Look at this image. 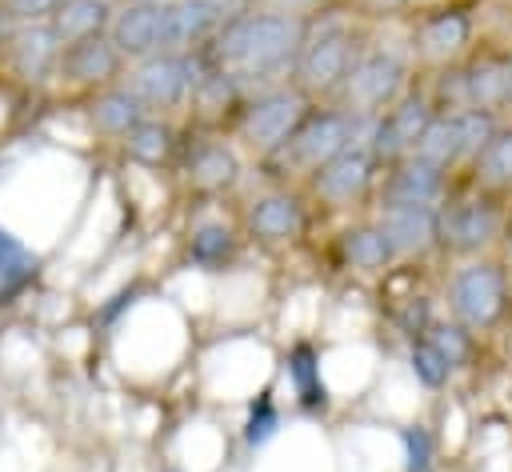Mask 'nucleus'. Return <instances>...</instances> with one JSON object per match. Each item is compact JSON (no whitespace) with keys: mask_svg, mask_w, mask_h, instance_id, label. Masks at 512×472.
Masks as SVG:
<instances>
[{"mask_svg":"<svg viewBox=\"0 0 512 472\" xmlns=\"http://www.w3.org/2000/svg\"><path fill=\"white\" fill-rule=\"evenodd\" d=\"M276 388L292 416L328 424L336 416V396L324 376V340L316 332L284 336L276 352Z\"/></svg>","mask_w":512,"mask_h":472,"instance_id":"14","label":"nucleus"},{"mask_svg":"<svg viewBox=\"0 0 512 472\" xmlns=\"http://www.w3.org/2000/svg\"><path fill=\"white\" fill-rule=\"evenodd\" d=\"M308 20L252 4L248 12L232 16L204 48H196L204 68H224L232 72L248 92L264 84L292 80V68L304 48Z\"/></svg>","mask_w":512,"mask_h":472,"instance_id":"2","label":"nucleus"},{"mask_svg":"<svg viewBox=\"0 0 512 472\" xmlns=\"http://www.w3.org/2000/svg\"><path fill=\"white\" fill-rule=\"evenodd\" d=\"M60 36L48 20H12L8 40L0 48V76L32 96H48L56 88Z\"/></svg>","mask_w":512,"mask_h":472,"instance_id":"17","label":"nucleus"},{"mask_svg":"<svg viewBox=\"0 0 512 472\" xmlns=\"http://www.w3.org/2000/svg\"><path fill=\"white\" fill-rule=\"evenodd\" d=\"M372 216L388 232L400 264H416V268L440 264V208L436 204H392V208H372Z\"/></svg>","mask_w":512,"mask_h":472,"instance_id":"25","label":"nucleus"},{"mask_svg":"<svg viewBox=\"0 0 512 472\" xmlns=\"http://www.w3.org/2000/svg\"><path fill=\"white\" fill-rule=\"evenodd\" d=\"M416 4H436V0H416Z\"/></svg>","mask_w":512,"mask_h":472,"instance_id":"44","label":"nucleus"},{"mask_svg":"<svg viewBox=\"0 0 512 472\" xmlns=\"http://www.w3.org/2000/svg\"><path fill=\"white\" fill-rule=\"evenodd\" d=\"M456 80L464 108H484L492 116H512V44L476 40V48L456 60Z\"/></svg>","mask_w":512,"mask_h":472,"instance_id":"20","label":"nucleus"},{"mask_svg":"<svg viewBox=\"0 0 512 472\" xmlns=\"http://www.w3.org/2000/svg\"><path fill=\"white\" fill-rule=\"evenodd\" d=\"M196 316L172 300L160 284H144L112 324H104L96 336L108 352V364L140 388L168 384L172 376H184L196 344H200Z\"/></svg>","mask_w":512,"mask_h":472,"instance_id":"1","label":"nucleus"},{"mask_svg":"<svg viewBox=\"0 0 512 472\" xmlns=\"http://www.w3.org/2000/svg\"><path fill=\"white\" fill-rule=\"evenodd\" d=\"M404 40L420 72H436L444 64L464 60L480 40V12L468 0H436L420 4L404 20Z\"/></svg>","mask_w":512,"mask_h":472,"instance_id":"12","label":"nucleus"},{"mask_svg":"<svg viewBox=\"0 0 512 472\" xmlns=\"http://www.w3.org/2000/svg\"><path fill=\"white\" fill-rule=\"evenodd\" d=\"M112 44L132 60H144L152 52H168L164 48V0L156 4H120L108 28Z\"/></svg>","mask_w":512,"mask_h":472,"instance_id":"30","label":"nucleus"},{"mask_svg":"<svg viewBox=\"0 0 512 472\" xmlns=\"http://www.w3.org/2000/svg\"><path fill=\"white\" fill-rule=\"evenodd\" d=\"M460 180L480 192H492L500 200H512V116H504L496 124V132L476 152V160L460 172Z\"/></svg>","mask_w":512,"mask_h":472,"instance_id":"31","label":"nucleus"},{"mask_svg":"<svg viewBox=\"0 0 512 472\" xmlns=\"http://www.w3.org/2000/svg\"><path fill=\"white\" fill-rule=\"evenodd\" d=\"M500 256L512 268V200H508V216H504V236H500Z\"/></svg>","mask_w":512,"mask_h":472,"instance_id":"39","label":"nucleus"},{"mask_svg":"<svg viewBox=\"0 0 512 472\" xmlns=\"http://www.w3.org/2000/svg\"><path fill=\"white\" fill-rule=\"evenodd\" d=\"M248 172L252 160L244 156V148L224 136V132H208L184 120V144L172 168V180L180 188L184 200H224L236 204L240 192L248 188Z\"/></svg>","mask_w":512,"mask_h":472,"instance_id":"8","label":"nucleus"},{"mask_svg":"<svg viewBox=\"0 0 512 472\" xmlns=\"http://www.w3.org/2000/svg\"><path fill=\"white\" fill-rule=\"evenodd\" d=\"M440 308L476 336H496L512 320V268L500 252L444 264Z\"/></svg>","mask_w":512,"mask_h":472,"instance_id":"5","label":"nucleus"},{"mask_svg":"<svg viewBox=\"0 0 512 472\" xmlns=\"http://www.w3.org/2000/svg\"><path fill=\"white\" fill-rule=\"evenodd\" d=\"M420 80V68L408 52L404 40V24H388V28H372L364 52L356 56L336 104H344L356 116H380L384 108H392L412 84Z\"/></svg>","mask_w":512,"mask_h":472,"instance_id":"7","label":"nucleus"},{"mask_svg":"<svg viewBox=\"0 0 512 472\" xmlns=\"http://www.w3.org/2000/svg\"><path fill=\"white\" fill-rule=\"evenodd\" d=\"M276 352L280 340L256 324L216 328L196 344L184 376H192V388L208 408H240L260 388L276 384Z\"/></svg>","mask_w":512,"mask_h":472,"instance_id":"3","label":"nucleus"},{"mask_svg":"<svg viewBox=\"0 0 512 472\" xmlns=\"http://www.w3.org/2000/svg\"><path fill=\"white\" fill-rule=\"evenodd\" d=\"M116 4H156V0H116Z\"/></svg>","mask_w":512,"mask_h":472,"instance_id":"42","label":"nucleus"},{"mask_svg":"<svg viewBox=\"0 0 512 472\" xmlns=\"http://www.w3.org/2000/svg\"><path fill=\"white\" fill-rule=\"evenodd\" d=\"M184 144V120L176 116H144L120 144H116V160L124 168H144V172H168L176 168Z\"/></svg>","mask_w":512,"mask_h":472,"instance_id":"28","label":"nucleus"},{"mask_svg":"<svg viewBox=\"0 0 512 472\" xmlns=\"http://www.w3.org/2000/svg\"><path fill=\"white\" fill-rule=\"evenodd\" d=\"M48 272V252H40L32 240L0 220V312H16L24 300H32L44 288Z\"/></svg>","mask_w":512,"mask_h":472,"instance_id":"26","label":"nucleus"},{"mask_svg":"<svg viewBox=\"0 0 512 472\" xmlns=\"http://www.w3.org/2000/svg\"><path fill=\"white\" fill-rule=\"evenodd\" d=\"M128 72V56L112 44V36H84L60 48L56 64V96H88L96 88L120 84Z\"/></svg>","mask_w":512,"mask_h":472,"instance_id":"21","label":"nucleus"},{"mask_svg":"<svg viewBox=\"0 0 512 472\" xmlns=\"http://www.w3.org/2000/svg\"><path fill=\"white\" fill-rule=\"evenodd\" d=\"M392 352H396L400 368L408 372V380H412L424 396H444V392H452L456 372H452V364L444 360V352H440L428 336H416V340H408V344H396Z\"/></svg>","mask_w":512,"mask_h":472,"instance_id":"32","label":"nucleus"},{"mask_svg":"<svg viewBox=\"0 0 512 472\" xmlns=\"http://www.w3.org/2000/svg\"><path fill=\"white\" fill-rule=\"evenodd\" d=\"M76 100H80V112H84V124H88V136H92L96 152H116V144L144 116H152L124 80L120 84H108V88H96L88 96H76Z\"/></svg>","mask_w":512,"mask_h":472,"instance_id":"27","label":"nucleus"},{"mask_svg":"<svg viewBox=\"0 0 512 472\" xmlns=\"http://www.w3.org/2000/svg\"><path fill=\"white\" fill-rule=\"evenodd\" d=\"M428 340L444 352V360L452 364V372H456V376H464V372H472V368L480 364L484 336H476L472 328H464V324H460V320H452V316H440V320L428 328Z\"/></svg>","mask_w":512,"mask_h":472,"instance_id":"35","label":"nucleus"},{"mask_svg":"<svg viewBox=\"0 0 512 472\" xmlns=\"http://www.w3.org/2000/svg\"><path fill=\"white\" fill-rule=\"evenodd\" d=\"M156 472H184V468H176L172 460H160V468H156Z\"/></svg>","mask_w":512,"mask_h":472,"instance_id":"41","label":"nucleus"},{"mask_svg":"<svg viewBox=\"0 0 512 472\" xmlns=\"http://www.w3.org/2000/svg\"><path fill=\"white\" fill-rule=\"evenodd\" d=\"M392 428H396L400 472H440L444 448H440V436H436L428 416H416V420H404V424H392Z\"/></svg>","mask_w":512,"mask_h":472,"instance_id":"34","label":"nucleus"},{"mask_svg":"<svg viewBox=\"0 0 512 472\" xmlns=\"http://www.w3.org/2000/svg\"><path fill=\"white\" fill-rule=\"evenodd\" d=\"M308 96L292 84V80H280V84H264V88H252L228 128V136L244 148L248 160L280 148L288 140V132L300 124V116L308 112Z\"/></svg>","mask_w":512,"mask_h":472,"instance_id":"15","label":"nucleus"},{"mask_svg":"<svg viewBox=\"0 0 512 472\" xmlns=\"http://www.w3.org/2000/svg\"><path fill=\"white\" fill-rule=\"evenodd\" d=\"M344 8L368 28H388V24H404L420 4L416 0H344Z\"/></svg>","mask_w":512,"mask_h":472,"instance_id":"36","label":"nucleus"},{"mask_svg":"<svg viewBox=\"0 0 512 472\" xmlns=\"http://www.w3.org/2000/svg\"><path fill=\"white\" fill-rule=\"evenodd\" d=\"M236 412L240 416H236L232 436H236L240 460H256L264 448H272L280 440V432L288 428V420H292V412H288V404H284V396H280L276 384H268L256 396H248Z\"/></svg>","mask_w":512,"mask_h":472,"instance_id":"29","label":"nucleus"},{"mask_svg":"<svg viewBox=\"0 0 512 472\" xmlns=\"http://www.w3.org/2000/svg\"><path fill=\"white\" fill-rule=\"evenodd\" d=\"M236 212L252 252L260 256L296 252L320 220L300 184H248L236 200Z\"/></svg>","mask_w":512,"mask_h":472,"instance_id":"9","label":"nucleus"},{"mask_svg":"<svg viewBox=\"0 0 512 472\" xmlns=\"http://www.w3.org/2000/svg\"><path fill=\"white\" fill-rule=\"evenodd\" d=\"M0 8L12 20H52V12L60 8V0H0Z\"/></svg>","mask_w":512,"mask_h":472,"instance_id":"38","label":"nucleus"},{"mask_svg":"<svg viewBox=\"0 0 512 472\" xmlns=\"http://www.w3.org/2000/svg\"><path fill=\"white\" fill-rule=\"evenodd\" d=\"M164 460H172L184 472H220L228 456L236 452V436L228 424L216 420V412H192L164 436Z\"/></svg>","mask_w":512,"mask_h":472,"instance_id":"22","label":"nucleus"},{"mask_svg":"<svg viewBox=\"0 0 512 472\" xmlns=\"http://www.w3.org/2000/svg\"><path fill=\"white\" fill-rule=\"evenodd\" d=\"M452 188H456V172L412 152V156L380 168L372 208H392V204H436L440 208L452 196Z\"/></svg>","mask_w":512,"mask_h":472,"instance_id":"24","label":"nucleus"},{"mask_svg":"<svg viewBox=\"0 0 512 472\" xmlns=\"http://www.w3.org/2000/svg\"><path fill=\"white\" fill-rule=\"evenodd\" d=\"M372 28L360 24L348 8H332V12H320L308 20V32H304V48H300V60L292 68V84L324 104V100H336L356 56L364 52Z\"/></svg>","mask_w":512,"mask_h":472,"instance_id":"6","label":"nucleus"},{"mask_svg":"<svg viewBox=\"0 0 512 472\" xmlns=\"http://www.w3.org/2000/svg\"><path fill=\"white\" fill-rule=\"evenodd\" d=\"M116 0H60V8L52 12V28L60 36V44L84 40V36H104L112 28L116 16Z\"/></svg>","mask_w":512,"mask_h":472,"instance_id":"33","label":"nucleus"},{"mask_svg":"<svg viewBox=\"0 0 512 472\" xmlns=\"http://www.w3.org/2000/svg\"><path fill=\"white\" fill-rule=\"evenodd\" d=\"M8 28H12V16L0 8V48H4V40H8Z\"/></svg>","mask_w":512,"mask_h":472,"instance_id":"40","label":"nucleus"},{"mask_svg":"<svg viewBox=\"0 0 512 472\" xmlns=\"http://www.w3.org/2000/svg\"><path fill=\"white\" fill-rule=\"evenodd\" d=\"M508 200L480 192L456 176L452 196L440 204V264L500 252Z\"/></svg>","mask_w":512,"mask_h":472,"instance_id":"11","label":"nucleus"},{"mask_svg":"<svg viewBox=\"0 0 512 472\" xmlns=\"http://www.w3.org/2000/svg\"><path fill=\"white\" fill-rule=\"evenodd\" d=\"M200 76H204V64L196 52H172L168 48V52H152L144 60H132L124 72V84L140 96V104L152 116L184 120Z\"/></svg>","mask_w":512,"mask_h":472,"instance_id":"16","label":"nucleus"},{"mask_svg":"<svg viewBox=\"0 0 512 472\" xmlns=\"http://www.w3.org/2000/svg\"><path fill=\"white\" fill-rule=\"evenodd\" d=\"M328 252L336 260V268L348 280H360V284H376V280H384L400 264L388 232L380 228V220L372 212L336 220V228L328 236Z\"/></svg>","mask_w":512,"mask_h":472,"instance_id":"18","label":"nucleus"},{"mask_svg":"<svg viewBox=\"0 0 512 472\" xmlns=\"http://www.w3.org/2000/svg\"><path fill=\"white\" fill-rule=\"evenodd\" d=\"M504 40H508V44H512V20H508V36H504Z\"/></svg>","mask_w":512,"mask_h":472,"instance_id":"43","label":"nucleus"},{"mask_svg":"<svg viewBox=\"0 0 512 472\" xmlns=\"http://www.w3.org/2000/svg\"><path fill=\"white\" fill-rule=\"evenodd\" d=\"M248 472H340V464L332 436H324L316 420L292 416L280 440L248 460Z\"/></svg>","mask_w":512,"mask_h":472,"instance_id":"23","label":"nucleus"},{"mask_svg":"<svg viewBox=\"0 0 512 472\" xmlns=\"http://www.w3.org/2000/svg\"><path fill=\"white\" fill-rule=\"evenodd\" d=\"M432 116H436V108H432V100H428L424 72H420V80H416L392 108H384L380 116H368V124H364V144H368V152L376 156V164L388 168V164L412 156V148H416V140L424 136V128H428Z\"/></svg>","mask_w":512,"mask_h":472,"instance_id":"19","label":"nucleus"},{"mask_svg":"<svg viewBox=\"0 0 512 472\" xmlns=\"http://www.w3.org/2000/svg\"><path fill=\"white\" fill-rule=\"evenodd\" d=\"M364 124L368 116H356L336 100H324V104L312 100L300 124L288 132V140L252 160L248 180L252 184H304L332 156H340L352 144H364Z\"/></svg>","mask_w":512,"mask_h":472,"instance_id":"4","label":"nucleus"},{"mask_svg":"<svg viewBox=\"0 0 512 472\" xmlns=\"http://www.w3.org/2000/svg\"><path fill=\"white\" fill-rule=\"evenodd\" d=\"M376 184H380V164H376V156L368 152V144H352V148H344L340 156H332L324 168H316L300 188L308 192L316 216L348 220V216L372 212Z\"/></svg>","mask_w":512,"mask_h":472,"instance_id":"13","label":"nucleus"},{"mask_svg":"<svg viewBox=\"0 0 512 472\" xmlns=\"http://www.w3.org/2000/svg\"><path fill=\"white\" fill-rule=\"evenodd\" d=\"M264 8H276V12H288V16H300V20H312L320 12H332V8H344V0H256Z\"/></svg>","mask_w":512,"mask_h":472,"instance_id":"37","label":"nucleus"},{"mask_svg":"<svg viewBox=\"0 0 512 472\" xmlns=\"http://www.w3.org/2000/svg\"><path fill=\"white\" fill-rule=\"evenodd\" d=\"M184 204L188 212L176 232V268L200 276H224L252 256L236 204L224 200H184Z\"/></svg>","mask_w":512,"mask_h":472,"instance_id":"10","label":"nucleus"}]
</instances>
